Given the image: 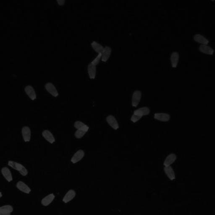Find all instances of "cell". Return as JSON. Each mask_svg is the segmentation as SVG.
Instances as JSON below:
<instances>
[{
  "mask_svg": "<svg viewBox=\"0 0 215 215\" xmlns=\"http://www.w3.org/2000/svg\"><path fill=\"white\" fill-rule=\"evenodd\" d=\"M143 116L142 115H140L138 113H134H134H133L131 118V121L134 123H135V122H137V121H139L140 119H141Z\"/></svg>",
  "mask_w": 215,
  "mask_h": 215,
  "instance_id": "obj_25",
  "label": "cell"
},
{
  "mask_svg": "<svg viewBox=\"0 0 215 215\" xmlns=\"http://www.w3.org/2000/svg\"><path fill=\"white\" fill-rule=\"evenodd\" d=\"M194 39L197 42L202 44L207 45L209 43V40L204 36L200 34H196L194 36Z\"/></svg>",
  "mask_w": 215,
  "mask_h": 215,
  "instance_id": "obj_18",
  "label": "cell"
},
{
  "mask_svg": "<svg viewBox=\"0 0 215 215\" xmlns=\"http://www.w3.org/2000/svg\"><path fill=\"white\" fill-rule=\"evenodd\" d=\"M177 159V156L174 153L170 154L167 156L164 161V164L165 167L170 166Z\"/></svg>",
  "mask_w": 215,
  "mask_h": 215,
  "instance_id": "obj_17",
  "label": "cell"
},
{
  "mask_svg": "<svg viewBox=\"0 0 215 215\" xmlns=\"http://www.w3.org/2000/svg\"><path fill=\"white\" fill-rule=\"evenodd\" d=\"M17 187L19 190L25 193L29 194L31 191L30 188L26 184L22 181H19L17 183Z\"/></svg>",
  "mask_w": 215,
  "mask_h": 215,
  "instance_id": "obj_9",
  "label": "cell"
},
{
  "mask_svg": "<svg viewBox=\"0 0 215 215\" xmlns=\"http://www.w3.org/2000/svg\"><path fill=\"white\" fill-rule=\"evenodd\" d=\"M45 88L47 91L54 97H56L58 96V92L57 90L56 87L51 82H48L46 83Z\"/></svg>",
  "mask_w": 215,
  "mask_h": 215,
  "instance_id": "obj_3",
  "label": "cell"
},
{
  "mask_svg": "<svg viewBox=\"0 0 215 215\" xmlns=\"http://www.w3.org/2000/svg\"><path fill=\"white\" fill-rule=\"evenodd\" d=\"M74 125V127L76 129H79V130H83L86 132L88 131L89 128L87 125L80 121H76Z\"/></svg>",
  "mask_w": 215,
  "mask_h": 215,
  "instance_id": "obj_22",
  "label": "cell"
},
{
  "mask_svg": "<svg viewBox=\"0 0 215 215\" xmlns=\"http://www.w3.org/2000/svg\"><path fill=\"white\" fill-rule=\"evenodd\" d=\"M179 58H180V55L178 52L174 51L171 54L170 60L172 66L173 68H176L177 66Z\"/></svg>",
  "mask_w": 215,
  "mask_h": 215,
  "instance_id": "obj_8",
  "label": "cell"
},
{
  "mask_svg": "<svg viewBox=\"0 0 215 215\" xmlns=\"http://www.w3.org/2000/svg\"><path fill=\"white\" fill-rule=\"evenodd\" d=\"M87 72L89 78L91 79L95 78L96 74V66L92 64L91 63L88 64L87 66Z\"/></svg>",
  "mask_w": 215,
  "mask_h": 215,
  "instance_id": "obj_14",
  "label": "cell"
},
{
  "mask_svg": "<svg viewBox=\"0 0 215 215\" xmlns=\"http://www.w3.org/2000/svg\"><path fill=\"white\" fill-rule=\"evenodd\" d=\"M23 138L25 142H29L31 139V132L28 126H25L23 127L22 130Z\"/></svg>",
  "mask_w": 215,
  "mask_h": 215,
  "instance_id": "obj_6",
  "label": "cell"
},
{
  "mask_svg": "<svg viewBox=\"0 0 215 215\" xmlns=\"http://www.w3.org/2000/svg\"><path fill=\"white\" fill-rule=\"evenodd\" d=\"M112 49L109 46H106L104 47L103 51L101 53V60L104 62H106L110 58L111 55Z\"/></svg>",
  "mask_w": 215,
  "mask_h": 215,
  "instance_id": "obj_4",
  "label": "cell"
},
{
  "mask_svg": "<svg viewBox=\"0 0 215 215\" xmlns=\"http://www.w3.org/2000/svg\"><path fill=\"white\" fill-rule=\"evenodd\" d=\"M8 165L13 169L18 171L20 174L23 176H26L28 175V172L27 170L26 169L24 166L19 163L15 161H10L8 162Z\"/></svg>",
  "mask_w": 215,
  "mask_h": 215,
  "instance_id": "obj_1",
  "label": "cell"
},
{
  "mask_svg": "<svg viewBox=\"0 0 215 215\" xmlns=\"http://www.w3.org/2000/svg\"><path fill=\"white\" fill-rule=\"evenodd\" d=\"M1 173L4 177L9 182L12 181L13 177L10 170L7 167H3L1 170Z\"/></svg>",
  "mask_w": 215,
  "mask_h": 215,
  "instance_id": "obj_15",
  "label": "cell"
},
{
  "mask_svg": "<svg viewBox=\"0 0 215 215\" xmlns=\"http://www.w3.org/2000/svg\"><path fill=\"white\" fill-rule=\"evenodd\" d=\"M25 90L26 93L32 100H35L36 98L35 91L32 86L30 85H27L25 87Z\"/></svg>",
  "mask_w": 215,
  "mask_h": 215,
  "instance_id": "obj_5",
  "label": "cell"
},
{
  "mask_svg": "<svg viewBox=\"0 0 215 215\" xmlns=\"http://www.w3.org/2000/svg\"><path fill=\"white\" fill-rule=\"evenodd\" d=\"M84 155V153L83 151L82 150H79L74 154L71 161L73 164H75L80 161L83 158Z\"/></svg>",
  "mask_w": 215,
  "mask_h": 215,
  "instance_id": "obj_11",
  "label": "cell"
},
{
  "mask_svg": "<svg viewBox=\"0 0 215 215\" xmlns=\"http://www.w3.org/2000/svg\"><path fill=\"white\" fill-rule=\"evenodd\" d=\"M134 112L138 113V114L142 115V116H145V115H148L150 113V110L148 107H144L140 108L139 109L135 110Z\"/></svg>",
  "mask_w": 215,
  "mask_h": 215,
  "instance_id": "obj_23",
  "label": "cell"
},
{
  "mask_svg": "<svg viewBox=\"0 0 215 215\" xmlns=\"http://www.w3.org/2000/svg\"><path fill=\"white\" fill-rule=\"evenodd\" d=\"M86 132L84 131L83 130H79L78 129V130L76 131L75 133V137L76 138H78V139L82 138V137H83L84 134H86Z\"/></svg>",
  "mask_w": 215,
  "mask_h": 215,
  "instance_id": "obj_27",
  "label": "cell"
},
{
  "mask_svg": "<svg viewBox=\"0 0 215 215\" xmlns=\"http://www.w3.org/2000/svg\"><path fill=\"white\" fill-rule=\"evenodd\" d=\"M0 215H11V214H8V213L0 211Z\"/></svg>",
  "mask_w": 215,
  "mask_h": 215,
  "instance_id": "obj_29",
  "label": "cell"
},
{
  "mask_svg": "<svg viewBox=\"0 0 215 215\" xmlns=\"http://www.w3.org/2000/svg\"><path fill=\"white\" fill-rule=\"evenodd\" d=\"M106 121L109 125L113 129L116 130L119 128V125H118L117 120H116V118L112 115H109V116H108L106 118Z\"/></svg>",
  "mask_w": 215,
  "mask_h": 215,
  "instance_id": "obj_10",
  "label": "cell"
},
{
  "mask_svg": "<svg viewBox=\"0 0 215 215\" xmlns=\"http://www.w3.org/2000/svg\"><path fill=\"white\" fill-rule=\"evenodd\" d=\"M101 59V53H99L97 56L94 58L92 61H91L92 64L94 65H97L99 63L100 60Z\"/></svg>",
  "mask_w": 215,
  "mask_h": 215,
  "instance_id": "obj_26",
  "label": "cell"
},
{
  "mask_svg": "<svg viewBox=\"0 0 215 215\" xmlns=\"http://www.w3.org/2000/svg\"><path fill=\"white\" fill-rule=\"evenodd\" d=\"M2 196V194L1 192H0V198H1Z\"/></svg>",
  "mask_w": 215,
  "mask_h": 215,
  "instance_id": "obj_30",
  "label": "cell"
},
{
  "mask_svg": "<svg viewBox=\"0 0 215 215\" xmlns=\"http://www.w3.org/2000/svg\"><path fill=\"white\" fill-rule=\"evenodd\" d=\"M142 92L140 90H136L133 92L132 97V103L133 107H137L141 100Z\"/></svg>",
  "mask_w": 215,
  "mask_h": 215,
  "instance_id": "obj_2",
  "label": "cell"
},
{
  "mask_svg": "<svg viewBox=\"0 0 215 215\" xmlns=\"http://www.w3.org/2000/svg\"><path fill=\"white\" fill-rule=\"evenodd\" d=\"M154 118L159 121L167 122L170 121V116L168 113H156L154 114Z\"/></svg>",
  "mask_w": 215,
  "mask_h": 215,
  "instance_id": "obj_12",
  "label": "cell"
},
{
  "mask_svg": "<svg viewBox=\"0 0 215 215\" xmlns=\"http://www.w3.org/2000/svg\"><path fill=\"white\" fill-rule=\"evenodd\" d=\"M13 211V208L10 205H6V206L0 207V211L8 213V214H11V213Z\"/></svg>",
  "mask_w": 215,
  "mask_h": 215,
  "instance_id": "obj_24",
  "label": "cell"
},
{
  "mask_svg": "<svg viewBox=\"0 0 215 215\" xmlns=\"http://www.w3.org/2000/svg\"><path fill=\"white\" fill-rule=\"evenodd\" d=\"M42 135L46 140H47L50 143H53L55 141V139L53 135L48 130H44L42 133Z\"/></svg>",
  "mask_w": 215,
  "mask_h": 215,
  "instance_id": "obj_20",
  "label": "cell"
},
{
  "mask_svg": "<svg viewBox=\"0 0 215 215\" xmlns=\"http://www.w3.org/2000/svg\"><path fill=\"white\" fill-rule=\"evenodd\" d=\"M199 50L202 52L206 54L212 55L214 53V50L213 48L207 45H201L199 47Z\"/></svg>",
  "mask_w": 215,
  "mask_h": 215,
  "instance_id": "obj_16",
  "label": "cell"
},
{
  "mask_svg": "<svg viewBox=\"0 0 215 215\" xmlns=\"http://www.w3.org/2000/svg\"><path fill=\"white\" fill-rule=\"evenodd\" d=\"M55 196L53 193H51L44 197L42 200L41 204L44 206H47L53 201Z\"/></svg>",
  "mask_w": 215,
  "mask_h": 215,
  "instance_id": "obj_13",
  "label": "cell"
},
{
  "mask_svg": "<svg viewBox=\"0 0 215 215\" xmlns=\"http://www.w3.org/2000/svg\"><path fill=\"white\" fill-rule=\"evenodd\" d=\"M76 193L74 190H70L69 191H68L67 193L65 195L63 199V201L65 203H67L71 201V200L74 198L76 196Z\"/></svg>",
  "mask_w": 215,
  "mask_h": 215,
  "instance_id": "obj_7",
  "label": "cell"
},
{
  "mask_svg": "<svg viewBox=\"0 0 215 215\" xmlns=\"http://www.w3.org/2000/svg\"><path fill=\"white\" fill-rule=\"evenodd\" d=\"M91 45L93 49L98 53H101L104 48V47L101 44L95 41H93L92 42Z\"/></svg>",
  "mask_w": 215,
  "mask_h": 215,
  "instance_id": "obj_21",
  "label": "cell"
},
{
  "mask_svg": "<svg viewBox=\"0 0 215 215\" xmlns=\"http://www.w3.org/2000/svg\"><path fill=\"white\" fill-rule=\"evenodd\" d=\"M57 2L60 5H62L64 4L65 1V0H57Z\"/></svg>",
  "mask_w": 215,
  "mask_h": 215,
  "instance_id": "obj_28",
  "label": "cell"
},
{
  "mask_svg": "<svg viewBox=\"0 0 215 215\" xmlns=\"http://www.w3.org/2000/svg\"><path fill=\"white\" fill-rule=\"evenodd\" d=\"M164 172L167 175V177L171 180H174L175 179V173L173 168L171 166L165 167L164 168Z\"/></svg>",
  "mask_w": 215,
  "mask_h": 215,
  "instance_id": "obj_19",
  "label": "cell"
}]
</instances>
